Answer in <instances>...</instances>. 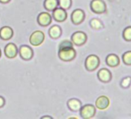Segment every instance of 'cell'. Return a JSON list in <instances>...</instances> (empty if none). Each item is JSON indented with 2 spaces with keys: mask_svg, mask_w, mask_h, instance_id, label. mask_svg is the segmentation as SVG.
Instances as JSON below:
<instances>
[{
  "mask_svg": "<svg viewBox=\"0 0 131 119\" xmlns=\"http://www.w3.org/2000/svg\"><path fill=\"white\" fill-rule=\"evenodd\" d=\"M76 56V51L73 46L65 47L59 49V56L63 61H70L74 59Z\"/></svg>",
  "mask_w": 131,
  "mask_h": 119,
  "instance_id": "6da1fadb",
  "label": "cell"
},
{
  "mask_svg": "<svg viewBox=\"0 0 131 119\" xmlns=\"http://www.w3.org/2000/svg\"><path fill=\"white\" fill-rule=\"evenodd\" d=\"M100 65V59L96 55H90L86 59L85 62V66L87 71H95Z\"/></svg>",
  "mask_w": 131,
  "mask_h": 119,
  "instance_id": "7a4b0ae2",
  "label": "cell"
},
{
  "mask_svg": "<svg viewBox=\"0 0 131 119\" xmlns=\"http://www.w3.org/2000/svg\"><path fill=\"white\" fill-rule=\"evenodd\" d=\"M92 11L96 14L104 13L106 10V5L103 0H93L90 3Z\"/></svg>",
  "mask_w": 131,
  "mask_h": 119,
  "instance_id": "3957f363",
  "label": "cell"
},
{
  "mask_svg": "<svg viewBox=\"0 0 131 119\" xmlns=\"http://www.w3.org/2000/svg\"><path fill=\"white\" fill-rule=\"evenodd\" d=\"M96 114V107L92 104H86L80 108V114L83 118L88 119L93 117Z\"/></svg>",
  "mask_w": 131,
  "mask_h": 119,
  "instance_id": "277c9868",
  "label": "cell"
},
{
  "mask_svg": "<svg viewBox=\"0 0 131 119\" xmlns=\"http://www.w3.org/2000/svg\"><path fill=\"white\" fill-rule=\"evenodd\" d=\"M45 39L44 33L42 31H35L32 33L29 38V42L33 46H39L40 45Z\"/></svg>",
  "mask_w": 131,
  "mask_h": 119,
  "instance_id": "5b68a950",
  "label": "cell"
},
{
  "mask_svg": "<svg viewBox=\"0 0 131 119\" xmlns=\"http://www.w3.org/2000/svg\"><path fill=\"white\" fill-rule=\"evenodd\" d=\"M87 39V36L83 32H77L72 36V41L77 46L83 45Z\"/></svg>",
  "mask_w": 131,
  "mask_h": 119,
  "instance_id": "8992f818",
  "label": "cell"
},
{
  "mask_svg": "<svg viewBox=\"0 0 131 119\" xmlns=\"http://www.w3.org/2000/svg\"><path fill=\"white\" fill-rule=\"evenodd\" d=\"M97 76L99 80L103 83H108L112 79V74L106 68H103L100 70L97 74Z\"/></svg>",
  "mask_w": 131,
  "mask_h": 119,
  "instance_id": "52a82bcc",
  "label": "cell"
},
{
  "mask_svg": "<svg viewBox=\"0 0 131 119\" xmlns=\"http://www.w3.org/2000/svg\"><path fill=\"white\" fill-rule=\"evenodd\" d=\"M106 64L110 67H116L117 66H119L120 61H119V58L116 54L114 53H111L109 54L106 58Z\"/></svg>",
  "mask_w": 131,
  "mask_h": 119,
  "instance_id": "ba28073f",
  "label": "cell"
},
{
  "mask_svg": "<svg viewBox=\"0 0 131 119\" xmlns=\"http://www.w3.org/2000/svg\"><path fill=\"white\" fill-rule=\"evenodd\" d=\"M85 18V13L81 9H76L72 13V21L74 24H80Z\"/></svg>",
  "mask_w": 131,
  "mask_h": 119,
  "instance_id": "9c48e42d",
  "label": "cell"
},
{
  "mask_svg": "<svg viewBox=\"0 0 131 119\" xmlns=\"http://www.w3.org/2000/svg\"><path fill=\"white\" fill-rule=\"evenodd\" d=\"M110 105V99L106 96H100L96 101V107L100 110L106 109Z\"/></svg>",
  "mask_w": 131,
  "mask_h": 119,
  "instance_id": "30bf717a",
  "label": "cell"
},
{
  "mask_svg": "<svg viewBox=\"0 0 131 119\" xmlns=\"http://www.w3.org/2000/svg\"><path fill=\"white\" fill-rule=\"evenodd\" d=\"M19 54L21 56V57L23 60H30L32 56V49L26 45L21 46L19 48Z\"/></svg>",
  "mask_w": 131,
  "mask_h": 119,
  "instance_id": "8fae6325",
  "label": "cell"
},
{
  "mask_svg": "<svg viewBox=\"0 0 131 119\" xmlns=\"http://www.w3.org/2000/svg\"><path fill=\"white\" fill-rule=\"evenodd\" d=\"M52 22V18L50 14L48 13H42L38 16V23L42 26H46L49 25Z\"/></svg>",
  "mask_w": 131,
  "mask_h": 119,
  "instance_id": "7c38bea8",
  "label": "cell"
},
{
  "mask_svg": "<svg viewBox=\"0 0 131 119\" xmlns=\"http://www.w3.org/2000/svg\"><path fill=\"white\" fill-rule=\"evenodd\" d=\"M17 47L13 43H9L5 48V54L9 58H14L17 55Z\"/></svg>",
  "mask_w": 131,
  "mask_h": 119,
  "instance_id": "4fadbf2b",
  "label": "cell"
},
{
  "mask_svg": "<svg viewBox=\"0 0 131 119\" xmlns=\"http://www.w3.org/2000/svg\"><path fill=\"white\" fill-rule=\"evenodd\" d=\"M53 18L58 22H62L67 19V13L62 8H56L53 11Z\"/></svg>",
  "mask_w": 131,
  "mask_h": 119,
  "instance_id": "5bb4252c",
  "label": "cell"
},
{
  "mask_svg": "<svg viewBox=\"0 0 131 119\" xmlns=\"http://www.w3.org/2000/svg\"><path fill=\"white\" fill-rule=\"evenodd\" d=\"M13 36V30L9 26H4L0 29V37L3 39L8 40Z\"/></svg>",
  "mask_w": 131,
  "mask_h": 119,
  "instance_id": "9a60e30c",
  "label": "cell"
},
{
  "mask_svg": "<svg viewBox=\"0 0 131 119\" xmlns=\"http://www.w3.org/2000/svg\"><path fill=\"white\" fill-rule=\"evenodd\" d=\"M68 106L72 111H77L80 110V108L82 107V104H81V102L79 100H77V99H71L68 102Z\"/></svg>",
  "mask_w": 131,
  "mask_h": 119,
  "instance_id": "2e32d148",
  "label": "cell"
},
{
  "mask_svg": "<svg viewBox=\"0 0 131 119\" xmlns=\"http://www.w3.org/2000/svg\"><path fill=\"white\" fill-rule=\"evenodd\" d=\"M57 6H58L57 0H45L44 2V6L49 11L54 10L55 9L57 8Z\"/></svg>",
  "mask_w": 131,
  "mask_h": 119,
  "instance_id": "e0dca14e",
  "label": "cell"
},
{
  "mask_svg": "<svg viewBox=\"0 0 131 119\" xmlns=\"http://www.w3.org/2000/svg\"><path fill=\"white\" fill-rule=\"evenodd\" d=\"M49 35L52 39H57L61 35V29L58 26H53L49 29Z\"/></svg>",
  "mask_w": 131,
  "mask_h": 119,
  "instance_id": "ac0fdd59",
  "label": "cell"
},
{
  "mask_svg": "<svg viewBox=\"0 0 131 119\" xmlns=\"http://www.w3.org/2000/svg\"><path fill=\"white\" fill-rule=\"evenodd\" d=\"M122 59H123V62L126 65H128V66L131 65V50L125 52L123 54Z\"/></svg>",
  "mask_w": 131,
  "mask_h": 119,
  "instance_id": "d6986e66",
  "label": "cell"
},
{
  "mask_svg": "<svg viewBox=\"0 0 131 119\" xmlns=\"http://www.w3.org/2000/svg\"><path fill=\"white\" fill-rule=\"evenodd\" d=\"M90 26H92L93 29H100L103 28V24L98 19H93L90 21Z\"/></svg>",
  "mask_w": 131,
  "mask_h": 119,
  "instance_id": "ffe728a7",
  "label": "cell"
},
{
  "mask_svg": "<svg viewBox=\"0 0 131 119\" xmlns=\"http://www.w3.org/2000/svg\"><path fill=\"white\" fill-rule=\"evenodd\" d=\"M130 85H131V77L129 76L123 77L120 81V86L124 89L129 88Z\"/></svg>",
  "mask_w": 131,
  "mask_h": 119,
  "instance_id": "44dd1931",
  "label": "cell"
},
{
  "mask_svg": "<svg viewBox=\"0 0 131 119\" xmlns=\"http://www.w3.org/2000/svg\"><path fill=\"white\" fill-rule=\"evenodd\" d=\"M123 38L127 42L131 41V26H127L124 29L123 32Z\"/></svg>",
  "mask_w": 131,
  "mask_h": 119,
  "instance_id": "7402d4cb",
  "label": "cell"
},
{
  "mask_svg": "<svg viewBox=\"0 0 131 119\" xmlns=\"http://www.w3.org/2000/svg\"><path fill=\"white\" fill-rule=\"evenodd\" d=\"M59 5L63 9H69L71 6V0H59Z\"/></svg>",
  "mask_w": 131,
  "mask_h": 119,
  "instance_id": "603a6c76",
  "label": "cell"
},
{
  "mask_svg": "<svg viewBox=\"0 0 131 119\" xmlns=\"http://www.w3.org/2000/svg\"><path fill=\"white\" fill-rule=\"evenodd\" d=\"M69 46H73L72 43L70 41H68V40H64V41H62L60 43L59 49H62V48H65V47H69Z\"/></svg>",
  "mask_w": 131,
  "mask_h": 119,
  "instance_id": "cb8c5ba5",
  "label": "cell"
},
{
  "mask_svg": "<svg viewBox=\"0 0 131 119\" xmlns=\"http://www.w3.org/2000/svg\"><path fill=\"white\" fill-rule=\"evenodd\" d=\"M4 104H5V101H4V99H3L2 97H0V107H3V106L4 105Z\"/></svg>",
  "mask_w": 131,
  "mask_h": 119,
  "instance_id": "d4e9b609",
  "label": "cell"
},
{
  "mask_svg": "<svg viewBox=\"0 0 131 119\" xmlns=\"http://www.w3.org/2000/svg\"><path fill=\"white\" fill-rule=\"evenodd\" d=\"M10 0H0V2L3 3H9Z\"/></svg>",
  "mask_w": 131,
  "mask_h": 119,
  "instance_id": "484cf974",
  "label": "cell"
},
{
  "mask_svg": "<svg viewBox=\"0 0 131 119\" xmlns=\"http://www.w3.org/2000/svg\"><path fill=\"white\" fill-rule=\"evenodd\" d=\"M42 118H50V119H51L52 117H51L50 116H44V117H42Z\"/></svg>",
  "mask_w": 131,
  "mask_h": 119,
  "instance_id": "4316f807",
  "label": "cell"
},
{
  "mask_svg": "<svg viewBox=\"0 0 131 119\" xmlns=\"http://www.w3.org/2000/svg\"><path fill=\"white\" fill-rule=\"evenodd\" d=\"M0 56H1V50H0Z\"/></svg>",
  "mask_w": 131,
  "mask_h": 119,
  "instance_id": "83f0119b",
  "label": "cell"
}]
</instances>
